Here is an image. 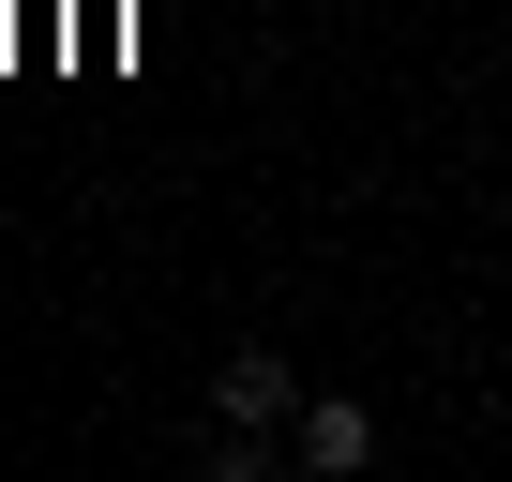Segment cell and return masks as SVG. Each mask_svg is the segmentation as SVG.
<instances>
[{
  "label": "cell",
  "instance_id": "2",
  "mask_svg": "<svg viewBox=\"0 0 512 482\" xmlns=\"http://www.w3.org/2000/svg\"><path fill=\"white\" fill-rule=\"evenodd\" d=\"M302 392H317V377H302L287 347H226V377H211V422H302Z\"/></svg>",
  "mask_w": 512,
  "mask_h": 482
},
{
  "label": "cell",
  "instance_id": "1",
  "mask_svg": "<svg viewBox=\"0 0 512 482\" xmlns=\"http://www.w3.org/2000/svg\"><path fill=\"white\" fill-rule=\"evenodd\" d=\"M287 467H302V482H362V467H377V407H362V392H302Z\"/></svg>",
  "mask_w": 512,
  "mask_h": 482
}]
</instances>
